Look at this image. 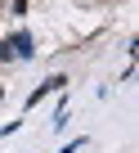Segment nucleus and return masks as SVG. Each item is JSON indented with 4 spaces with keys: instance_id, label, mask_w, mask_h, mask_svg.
<instances>
[{
    "instance_id": "f257e3e1",
    "label": "nucleus",
    "mask_w": 139,
    "mask_h": 153,
    "mask_svg": "<svg viewBox=\"0 0 139 153\" xmlns=\"http://www.w3.org/2000/svg\"><path fill=\"white\" fill-rule=\"evenodd\" d=\"M40 50H36V36L27 27H14L9 36H0V63H32Z\"/></svg>"
},
{
    "instance_id": "f03ea898",
    "label": "nucleus",
    "mask_w": 139,
    "mask_h": 153,
    "mask_svg": "<svg viewBox=\"0 0 139 153\" xmlns=\"http://www.w3.org/2000/svg\"><path fill=\"white\" fill-rule=\"evenodd\" d=\"M63 90H67V76H63V72L45 76V81H40V86H32V95L23 99V113H32V108L40 104V99H49V95H63Z\"/></svg>"
},
{
    "instance_id": "7ed1b4c3",
    "label": "nucleus",
    "mask_w": 139,
    "mask_h": 153,
    "mask_svg": "<svg viewBox=\"0 0 139 153\" xmlns=\"http://www.w3.org/2000/svg\"><path fill=\"white\" fill-rule=\"evenodd\" d=\"M85 144H90V140H85V135H76V140H67V144H63V149H58V153H81V149H85Z\"/></svg>"
},
{
    "instance_id": "20e7f679",
    "label": "nucleus",
    "mask_w": 139,
    "mask_h": 153,
    "mask_svg": "<svg viewBox=\"0 0 139 153\" xmlns=\"http://www.w3.org/2000/svg\"><path fill=\"white\" fill-rule=\"evenodd\" d=\"M9 14H14V18H23V14H27V0H14V5H9Z\"/></svg>"
}]
</instances>
